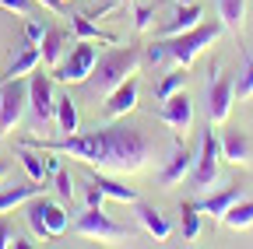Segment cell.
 <instances>
[{"instance_id":"obj_1","label":"cell","mask_w":253,"mask_h":249,"mask_svg":"<svg viewBox=\"0 0 253 249\" xmlns=\"http://www.w3.org/2000/svg\"><path fill=\"white\" fill-rule=\"evenodd\" d=\"M21 144L36 147L39 154H71V158L84 162V165H99L109 172H141L148 165V158L155 154V141L134 127V123H113V127L91 130V134H67L60 141L49 137H25Z\"/></svg>"},{"instance_id":"obj_2","label":"cell","mask_w":253,"mask_h":249,"mask_svg":"<svg viewBox=\"0 0 253 249\" xmlns=\"http://www.w3.org/2000/svg\"><path fill=\"white\" fill-rule=\"evenodd\" d=\"M218 36H221V21H211V25L201 21L197 28H190V32H179V36H169V39L151 42V46L144 49V60H148V64L172 60L176 67H186V71H190V64H194V60H197L208 46H214Z\"/></svg>"},{"instance_id":"obj_3","label":"cell","mask_w":253,"mask_h":249,"mask_svg":"<svg viewBox=\"0 0 253 249\" xmlns=\"http://www.w3.org/2000/svg\"><path fill=\"white\" fill-rule=\"evenodd\" d=\"M141 60H144V49H137V46H116V49L102 53L99 60H95V71L84 81L88 95L91 99H106L113 88H120L126 77L137 74Z\"/></svg>"},{"instance_id":"obj_4","label":"cell","mask_w":253,"mask_h":249,"mask_svg":"<svg viewBox=\"0 0 253 249\" xmlns=\"http://www.w3.org/2000/svg\"><path fill=\"white\" fill-rule=\"evenodd\" d=\"M74 232L84 239H99V242H134L137 232L134 228H123L116 221L102 214V207H84V214L74 221Z\"/></svg>"},{"instance_id":"obj_5","label":"cell","mask_w":253,"mask_h":249,"mask_svg":"<svg viewBox=\"0 0 253 249\" xmlns=\"http://www.w3.org/2000/svg\"><path fill=\"white\" fill-rule=\"evenodd\" d=\"M95 60H99L95 46H91L88 39H78V46L60 60V67H53V81H63V84H84L88 74L95 71Z\"/></svg>"},{"instance_id":"obj_6","label":"cell","mask_w":253,"mask_h":249,"mask_svg":"<svg viewBox=\"0 0 253 249\" xmlns=\"http://www.w3.org/2000/svg\"><path fill=\"white\" fill-rule=\"evenodd\" d=\"M28 109H32V130H42L56 112V99H53V74H28Z\"/></svg>"},{"instance_id":"obj_7","label":"cell","mask_w":253,"mask_h":249,"mask_svg":"<svg viewBox=\"0 0 253 249\" xmlns=\"http://www.w3.org/2000/svg\"><path fill=\"white\" fill-rule=\"evenodd\" d=\"M28 109V81L25 77H11L0 84V134L14 130L21 116Z\"/></svg>"},{"instance_id":"obj_8","label":"cell","mask_w":253,"mask_h":249,"mask_svg":"<svg viewBox=\"0 0 253 249\" xmlns=\"http://www.w3.org/2000/svg\"><path fill=\"white\" fill-rule=\"evenodd\" d=\"M208 119L214 123V127H221V123L229 119L232 112V102H236V81L225 77V74H218V67L211 64L208 71Z\"/></svg>"},{"instance_id":"obj_9","label":"cell","mask_w":253,"mask_h":249,"mask_svg":"<svg viewBox=\"0 0 253 249\" xmlns=\"http://www.w3.org/2000/svg\"><path fill=\"white\" fill-rule=\"evenodd\" d=\"M218 162H221V137L214 130H204L201 154H197V162H194V172H190L194 190H211V182L218 179Z\"/></svg>"},{"instance_id":"obj_10","label":"cell","mask_w":253,"mask_h":249,"mask_svg":"<svg viewBox=\"0 0 253 249\" xmlns=\"http://www.w3.org/2000/svg\"><path fill=\"white\" fill-rule=\"evenodd\" d=\"M158 119H162L176 137H186V130L194 127V102H190V95H183V91L169 95L162 102V109H158Z\"/></svg>"},{"instance_id":"obj_11","label":"cell","mask_w":253,"mask_h":249,"mask_svg":"<svg viewBox=\"0 0 253 249\" xmlns=\"http://www.w3.org/2000/svg\"><path fill=\"white\" fill-rule=\"evenodd\" d=\"M137 95H141L137 77H126L120 88H113L109 95H106V116L109 119H126V112L137 109Z\"/></svg>"},{"instance_id":"obj_12","label":"cell","mask_w":253,"mask_h":249,"mask_svg":"<svg viewBox=\"0 0 253 249\" xmlns=\"http://www.w3.org/2000/svg\"><path fill=\"white\" fill-rule=\"evenodd\" d=\"M194 154H190L186 147H183V141L176 137V147H172V158L166 162V169L158 172V182L162 186H179L183 179H190V172H194Z\"/></svg>"},{"instance_id":"obj_13","label":"cell","mask_w":253,"mask_h":249,"mask_svg":"<svg viewBox=\"0 0 253 249\" xmlns=\"http://www.w3.org/2000/svg\"><path fill=\"white\" fill-rule=\"evenodd\" d=\"M39 64H42V49H39L36 42H28V39H25V42L18 46V53L11 56L7 71L0 74V84H4V81H11V77H25V74H32Z\"/></svg>"},{"instance_id":"obj_14","label":"cell","mask_w":253,"mask_h":249,"mask_svg":"<svg viewBox=\"0 0 253 249\" xmlns=\"http://www.w3.org/2000/svg\"><path fill=\"white\" fill-rule=\"evenodd\" d=\"M201 4H194V0H190V4H179L176 7V14L158 28V39H169V36H179V32H190V28H197L201 25Z\"/></svg>"},{"instance_id":"obj_15","label":"cell","mask_w":253,"mask_h":249,"mask_svg":"<svg viewBox=\"0 0 253 249\" xmlns=\"http://www.w3.org/2000/svg\"><path fill=\"white\" fill-rule=\"evenodd\" d=\"M39 193H42V182H39V179H28V182L7 186V190H0V214H7V211L28 204L32 197H39Z\"/></svg>"},{"instance_id":"obj_16","label":"cell","mask_w":253,"mask_h":249,"mask_svg":"<svg viewBox=\"0 0 253 249\" xmlns=\"http://www.w3.org/2000/svg\"><path fill=\"white\" fill-rule=\"evenodd\" d=\"M134 207H137V221H141V228L155 239V242H166L169 235H172V225L166 221L162 214H158L151 204H141V200H134Z\"/></svg>"},{"instance_id":"obj_17","label":"cell","mask_w":253,"mask_h":249,"mask_svg":"<svg viewBox=\"0 0 253 249\" xmlns=\"http://www.w3.org/2000/svg\"><path fill=\"white\" fill-rule=\"evenodd\" d=\"M221 158L229 165H250V137L243 130H225L221 134Z\"/></svg>"},{"instance_id":"obj_18","label":"cell","mask_w":253,"mask_h":249,"mask_svg":"<svg viewBox=\"0 0 253 249\" xmlns=\"http://www.w3.org/2000/svg\"><path fill=\"white\" fill-rule=\"evenodd\" d=\"M236 200H243V186H229V190H221V193H211V197H204V200H194V207H197L201 214L221 217Z\"/></svg>"},{"instance_id":"obj_19","label":"cell","mask_w":253,"mask_h":249,"mask_svg":"<svg viewBox=\"0 0 253 249\" xmlns=\"http://www.w3.org/2000/svg\"><path fill=\"white\" fill-rule=\"evenodd\" d=\"M243 18H246V0H218V21L236 39L243 36Z\"/></svg>"},{"instance_id":"obj_20","label":"cell","mask_w":253,"mask_h":249,"mask_svg":"<svg viewBox=\"0 0 253 249\" xmlns=\"http://www.w3.org/2000/svg\"><path fill=\"white\" fill-rule=\"evenodd\" d=\"M42 64L53 71L60 67V60H63V49H67V36L60 32V28H46V36H42Z\"/></svg>"},{"instance_id":"obj_21","label":"cell","mask_w":253,"mask_h":249,"mask_svg":"<svg viewBox=\"0 0 253 249\" xmlns=\"http://www.w3.org/2000/svg\"><path fill=\"white\" fill-rule=\"evenodd\" d=\"M53 119H56V134H60V137L78 134V106H74L71 95H60V99H56V112H53Z\"/></svg>"},{"instance_id":"obj_22","label":"cell","mask_w":253,"mask_h":249,"mask_svg":"<svg viewBox=\"0 0 253 249\" xmlns=\"http://www.w3.org/2000/svg\"><path fill=\"white\" fill-rule=\"evenodd\" d=\"M71 28H74V36H78V39H88V42H106V46H116V42H120L116 36L102 32L99 25H91L88 14H71Z\"/></svg>"},{"instance_id":"obj_23","label":"cell","mask_w":253,"mask_h":249,"mask_svg":"<svg viewBox=\"0 0 253 249\" xmlns=\"http://www.w3.org/2000/svg\"><path fill=\"white\" fill-rule=\"evenodd\" d=\"M221 221H225L232 232H246V228H253V200H236L225 214H221Z\"/></svg>"},{"instance_id":"obj_24","label":"cell","mask_w":253,"mask_h":249,"mask_svg":"<svg viewBox=\"0 0 253 249\" xmlns=\"http://www.w3.org/2000/svg\"><path fill=\"white\" fill-rule=\"evenodd\" d=\"M42 221H46V228H49V239H56V235H63V232L71 228L67 211H63L60 204H53V200H46V197H42Z\"/></svg>"},{"instance_id":"obj_25","label":"cell","mask_w":253,"mask_h":249,"mask_svg":"<svg viewBox=\"0 0 253 249\" xmlns=\"http://www.w3.org/2000/svg\"><path fill=\"white\" fill-rule=\"evenodd\" d=\"M91 182H99L102 193L113 197V200H120V204H134V200H137V190H130V186H123V182H116V179H109V176L91 172Z\"/></svg>"},{"instance_id":"obj_26","label":"cell","mask_w":253,"mask_h":249,"mask_svg":"<svg viewBox=\"0 0 253 249\" xmlns=\"http://www.w3.org/2000/svg\"><path fill=\"white\" fill-rule=\"evenodd\" d=\"M18 158H21V165H25V172H28V179H39V182H46V162L39 158V151L36 147H28V144H18Z\"/></svg>"},{"instance_id":"obj_27","label":"cell","mask_w":253,"mask_h":249,"mask_svg":"<svg viewBox=\"0 0 253 249\" xmlns=\"http://www.w3.org/2000/svg\"><path fill=\"white\" fill-rule=\"evenodd\" d=\"M25 217H28L32 232H36V239H42V242H46V239H49V228H46V221H42V193L28 200V207H25Z\"/></svg>"},{"instance_id":"obj_28","label":"cell","mask_w":253,"mask_h":249,"mask_svg":"<svg viewBox=\"0 0 253 249\" xmlns=\"http://www.w3.org/2000/svg\"><path fill=\"white\" fill-rule=\"evenodd\" d=\"M243 56H246V64H243V71H239V77H236V99L239 102H246V99H253V56L243 49Z\"/></svg>"},{"instance_id":"obj_29","label":"cell","mask_w":253,"mask_h":249,"mask_svg":"<svg viewBox=\"0 0 253 249\" xmlns=\"http://www.w3.org/2000/svg\"><path fill=\"white\" fill-rule=\"evenodd\" d=\"M179 214H183V242H194L201 235V211L194 204H183Z\"/></svg>"},{"instance_id":"obj_30","label":"cell","mask_w":253,"mask_h":249,"mask_svg":"<svg viewBox=\"0 0 253 249\" xmlns=\"http://www.w3.org/2000/svg\"><path fill=\"white\" fill-rule=\"evenodd\" d=\"M186 77H190V74H186V67H176V71H172V74H169V77H166L162 84H158V91H155V95H158V102H166L169 95H176V91H183Z\"/></svg>"},{"instance_id":"obj_31","label":"cell","mask_w":253,"mask_h":249,"mask_svg":"<svg viewBox=\"0 0 253 249\" xmlns=\"http://www.w3.org/2000/svg\"><path fill=\"white\" fill-rule=\"evenodd\" d=\"M53 182H56V197H60L63 204H71V200H74V179H71V172L60 165V169L53 172Z\"/></svg>"},{"instance_id":"obj_32","label":"cell","mask_w":253,"mask_h":249,"mask_svg":"<svg viewBox=\"0 0 253 249\" xmlns=\"http://www.w3.org/2000/svg\"><path fill=\"white\" fill-rule=\"evenodd\" d=\"M151 18H155V4L134 7V32H148V28H151Z\"/></svg>"},{"instance_id":"obj_33","label":"cell","mask_w":253,"mask_h":249,"mask_svg":"<svg viewBox=\"0 0 253 249\" xmlns=\"http://www.w3.org/2000/svg\"><path fill=\"white\" fill-rule=\"evenodd\" d=\"M0 7H7V11H14V14H21V18H28L32 11H36V0H0Z\"/></svg>"},{"instance_id":"obj_34","label":"cell","mask_w":253,"mask_h":249,"mask_svg":"<svg viewBox=\"0 0 253 249\" xmlns=\"http://www.w3.org/2000/svg\"><path fill=\"white\" fill-rule=\"evenodd\" d=\"M84 200H88V207H102V200H106V193H102V186L88 179V190H84Z\"/></svg>"},{"instance_id":"obj_35","label":"cell","mask_w":253,"mask_h":249,"mask_svg":"<svg viewBox=\"0 0 253 249\" xmlns=\"http://www.w3.org/2000/svg\"><path fill=\"white\" fill-rule=\"evenodd\" d=\"M42 36H46V28H42L39 21H28V25H25V39H28V42L42 46Z\"/></svg>"},{"instance_id":"obj_36","label":"cell","mask_w":253,"mask_h":249,"mask_svg":"<svg viewBox=\"0 0 253 249\" xmlns=\"http://www.w3.org/2000/svg\"><path fill=\"white\" fill-rule=\"evenodd\" d=\"M126 4H134V0H106L102 7H95L88 18H102V14H109V11H120V7H126Z\"/></svg>"},{"instance_id":"obj_37","label":"cell","mask_w":253,"mask_h":249,"mask_svg":"<svg viewBox=\"0 0 253 249\" xmlns=\"http://www.w3.org/2000/svg\"><path fill=\"white\" fill-rule=\"evenodd\" d=\"M7 246H14V228L7 217H0V249H7Z\"/></svg>"},{"instance_id":"obj_38","label":"cell","mask_w":253,"mask_h":249,"mask_svg":"<svg viewBox=\"0 0 253 249\" xmlns=\"http://www.w3.org/2000/svg\"><path fill=\"white\" fill-rule=\"evenodd\" d=\"M36 4H39L42 11H53V14H63V18H71V14H67V4H63V0H36Z\"/></svg>"},{"instance_id":"obj_39","label":"cell","mask_w":253,"mask_h":249,"mask_svg":"<svg viewBox=\"0 0 253 249\" xmlns=\"http://www.w3.org/2000/svg\"><path fill=\"white\" fill-rule=\"evenodd\" d=\"M7 172H11V165H7V162H0V182L7 179Z\"/></svg>"},{"instance_id":"obj_40","label":"cell","mask_w":253,"mask_h":249,"mask_svg":"<svg viewBox=\"0 0 253 249\" xmlns=\"http://www.w3.org/2000/svg\"><path fill=\"white\" fill-rule=\"evenodd\" d=\"M176 4H190V0H176Z\"/></svg>"},{"instance_id":"obj_41","label":"cell","mask_w":253,"mask_h":249,"mask_svg":"<svg viewBox=\"0 0 253 249\" xmlns=\"http://www.w3.org/2000/svg\"><path fill=\"white\" fill-rule=\"evenodd\" d=\"M63 4H67V0H63Z\"/></svg>"}]
</instances>
